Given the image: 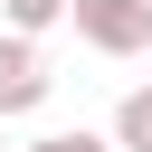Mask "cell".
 Here are the masks:
<instances>
[{
  "mask_svg": "<svg viewBox=\"0 0 152 152\" xmlns=\"http://www.w3.org/2000/svg\"><path fill=\"white\" fill-rule=\"evenodd\" d=\"M66 19H76V38L95 57H142L152 48V10L142 0H66Z\"/></svg>",
  "mask_w": 152,
  "mask_h": 152,
  "instance_id": "6da1fadb",
  "label": "cell"
},
{
  "mask_svg": "<svg viewBox=\"0 0 152 152\" xmlns=\"http://www.w3.org/2000/svg\"><path fill=\"white\" fill-rule=\"evenodd\" d=\"M48 57H38V38H19V28H0V124H19V114H38L48 104Z\"/></svg>",
  "mask_w": 152,
  "mask_h": 152,
  "instance_id": "7a4b0ae2",
  "label": "cell"
},
{
  "mask_svg": "<svg viewBox=\"0 0 152 152\" xmlns=\"http://www.w3.org/2000/svg\"><path fill=\"white\" fill-rule=\"evenodd\" d=\"M114 152H152V86H133L114 104Z\"/></svg>",
  "mask_w": 152,
  "mask_h": 152,
  "instance_id": "3957f363",
  "label": "cell"
},
{
  "mask_svg": "<svg viewBox=\"0 0 152 152\" xmlns=\"http://www.w3.org/2000/svg\"><path fill=\"white\" fill-rule=\"evenodd\" d=\"M0 19H10L19 38H38V28H57V19H66V0H0Z\"/></svg>",
  "mask_w": 152,
  "mask_h": 152,
  "instance_id": "277c9868",
  "label": "cell"
},
{
  "mask_svg": "<svg viewBox=\"0 0 152 152\" xmlns=\"http://www.w3.org/2000/svg\"><path fill=\"white\" fill-rule=\"evenodd\" d=\"M19 152H114V142H104V133H86V124H76V133H38V142H19Z\"/></svg>",
  "mask_w": 152,
  "mask_h": 152,
  "instance_id": "5b68a950",
  "label": "cell"
},
{
  "mask_svg": "<svg viewBox=\"0 0 152 152\" xmlns=\"http://www.w3.org/2000/svg\"><path fill=\"white\" fill-rule=\"evenodd\" d=\"M142 10H152V0H142Z\"/></svg>",
  "mask_w": 152,
  "mask_h": 152,
  "instance_id": "8992f818",
  "label": "cell"
},
{
  "mask_svg": "<svg viewBox=\"0 0 152 152\" xmlns=\"http://www.w3.org/2000/svg\"><path fill=\"white\" fill-rule=\"evenodd\" d=\"M0 152H10V142H0Z\"/></svg>",
  "mask_w": 152,
  "mask_h": 152,
  "instance_id": "52a82bcc",
  "label": "cell"
}]
</instances>
